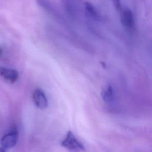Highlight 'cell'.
<instances>
[{
    "mask_svg": "<svg viewBox=\"0 0 152 152\" xmlns=\"http://www.w3.org/2000/svg\"><path fill=\"white\" fill-rule=\"evenodd\" d=\"M61 145L69 150L80 151L84 150L83 145L70 131L67 132L66 137L62 141Z\"/></svg>",
    "mask_w": 152,
    "mask_h": 152,
    "instance_id": "6da1fadb",
    "label": "cell"
},
{
    "mask_svg": "<svg viewBox=\"0 0 152 152\" xmlns=\"http://www.w3.org/2000/svg\"><path fill=\"white\" fill-rule=\"evenodd\" d=\"M18 138V132L17 128H11L6 134H5L1 140V147L4 149H8L12 148L17 144Z\"/></svg>",
    "mask_w": 152,
    "mask_h": 152,
    "instance_id": "7a4b0ae2",
    "label": "cell"
},
{
    "mask_svg": "<svg viewBox=\"0 0 152 152\" xmlns=\"http://www.w3.org/2000/svg\"><path fill=\"white\" fill-rule=\"evenodd\" d=\"M121 21L122 26L128 31H132L135 27V20L132 11L129 8L121 10Z\"/></svg>",
    "mask_w": 152,
    "mask_h": 152,
    "instance_id": "3957f363",
    "label": "cell"
},
{
    "mask_svg": "<svg viewBox=\"0 0 152 152\" xmlns=\"http://www.w3.org/2000/svg\"><path fill=\"white\" fill-rule=\"evenodd\" d=\"M33 100L35 105L40 109H45L47 107L48 102L44 91L40 88H36L34 90L32 95Z\"/></svg>",
    "mask_w": 152,
    "mask_h": 152,
    "instance_id": "277c9868",
    "label": "cell"
},
{
    "mask_svg": "<svg viewBox=\"0 0 152 152\" xmlns=\"http://www.w3.org/2000/svg\"><path fill=\"white\" fill-rule=\"evenodd\" d=\"M0 76L6 81L14 83L18 80L19 74L18 71L14 69L0 66Z\"/></svg>",
    "mask_w": 152,
    "mask_h": 152,
    "instance_id": "5b68a950",
    "label": "cell"
},
{
    "mask_svg": "<svg viewBox=\"0 0 152 152\" xmlns=\"http://www.w3.org/2000/svg\"><path fill=\"white\" fill-rule=\"evenodd\" d=\"M103 100L107 103H110L113 99V89L110 85L106 87L101 93Z\"/></svg>",
    "mask_w": 152,
    "mask_h": 152,
    "instance_id": "8992f818",
    "label": "cell"
},
{
    "mask_svg": "<svg viewBox=\"0 0 152 152\" xmlns=\"http://www.w3.org/2000/svg\"><path fill=\"white\" fill-rule=\"evenodd\" d=\"M84 8L86 14L94 18H99V14L96 10L95 7L89 2H86L84 3Z\"/></svg>",
    "mask_w": 152,
    "mask_h": 152,
    "instance_id": "52a82bcc",
    "label": "cell"
},
{
    "mask_svg": "<svg viewBox=\"0 0 152 152\" xmlns=\"http://www.w3.org/2000/svg\"><path fill=\"white\" fill-rule=\"evenodd\" d=\"M114 7L118 10H121V0H111Z\"/></svg>",
    "mask_w": 152,
    "mask_h": 152,
    "instance_id": "ba28073f",
    "label": "cell"
},
{
    "mask_svg": "<svg viewBox=\"0 0 152 152\" xmlns=\"http://www.w3.org/2000/svg\"><path fill=\"white\" fill-rule=\"evenodd\" d=\"M4 151H5V149H4V148H2V147L0 148V151H1V152Z\"/></svg>",
    "mask_w": 152,
    "mask_h": 152,
    "instance_id": "9c48e42d",
    "label": "cell"
},
{
    "mask_svg": "<svg viewBox=\"0 0 152 152\" xmlns=\"http://www.w3.org/2000/svg\"><path fill=\"white\" fill-rule=\"evenodd\" d=\"M2 49L0 48V56H1V54H2Z\"/></svg>",
    "mask_w": 152,
    "mask_h": 152,
    "instance_id": "30bf717a",
    "label": "cell"
}]
</instances>
